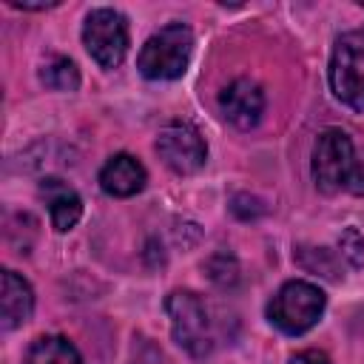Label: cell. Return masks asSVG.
<instances>
[{
    "label": "cell",
    "mask_w": 364,
    "mask_h": 364,
    "mask_svg": "<svg viewBox=\"0 0 364 364\" xmlns=\"http://www.w3.org/2000/svg\"><path fill=\"white\" fill-rule=\"evenodd\" d=\"M0 304H3V330L20 327L23 321L31 318V310H34V290H31V284L20 273H14V270H3Z\"/></svg>",
    "instance_id": "11"
},
{
    "label": "cell",
    "mask_w": 364,
    "mask_h": 364,
    "mask_svg": "<svg viewBox=\"0 0 364 364\" xmlns=\"http://www.w3.org/2000/svg\"><path fill=\"white\" fill-rule=\"evenodd\" d=\"M82 43L102 68H117L128 54V23L117 9H94L82 23Z\"/></svg>",
    "instance_id": "6"
},
{
    "label": "cell",
    "mask_w": 364,
    "mask_h": 364,
    "mask_svg": "<svg viewBox=\"0 0 364 364\" xmlns=\"http://www.w3.org/2000/svg\"><path fill=\"white\" fill-rule=\"evenodd\" d=\"M145 179H148V173H145L142 162L131 154H114L100 171V188L117 199L139 193L145 188Z\"/></svg>",
    "instance_id": "9"
},
{
    "label": "cell",
    "mask_w": 364,
    "mask_h": 364,
    "mask_svg": "<svg viewBox=\"0 0 364 364\" xmlns=\"http://www.w3.org/2000/svg\"><path fill=\"white\" fill-rule=\"evenodd\" d=\"M26 364H82V358L68 338L40 336L26 350Z\"/></svg>",
    "instance_id": "12"
},
{
    "label": "cell",
    "mask_w": 364,
    "mask_h": 364,
    "mask_svg": "<svg viewBox=\"0 0 364 364\" xmlns=\"http://www.w3.org/2000/svg\"><path fill=\"white\" fill-rule=\"evenodd\" d=\"M313 179L324 193L364 196V162L341 128H324L313 145Z\"/></svg>",
    "instance_id": "1"
},
{
    "label": "cell",
    "mask_w": 364,
    "mask_h": 364,
    "mask_svg": "<svg viewBox=\"0 0 364 364\" xmlns=\"http://www.w3.org/2000/svg\"><path fill=\"white\" fill-rule=\"evenodd\" d=\"M324 304H327V296L321 293L318 284L293 279V282H284L276 290V296L270 299L267 318L276 330H282L287 336H301L318 324Z\"/></svg>",
    "instance_id": "3"
},
{
    "label": "cell",
    "mask_w": 364,
    "mask_h": 364,
    "mask_svg": "<svg viewBox=\"0 0 364 364\" xmlns=\"http://www.w3.org/2000/svg\"><path fill=\"white\" fill-rule=\"evenodd\" d=\"M40 193L46 196V205H48V216H51V228L54 230L65 233V230H71L80 222V216H82V199L77 196L74 188H68L60 179H43Z\"/></svg>",
    "instance_id": "10"
},
{
    "label": "cell",
    "mask_w": 364,
    "mask_h": 364,
    "mask_svg": "<svg viewBox=\"0 0 364 364\" xmlns=\"http://www.w3.org/2000/svg\"><path fill=\"white\" fill-rule=\"evenodd\" d=\"M338 247H341V256H344L353 267H364V236H361L355 228H347V230L338 236Z\"/></svg>",
    "instance_id": "14"
},
{
    "label": "cell",
    "mask_w": 364,
    "mask_h": 364,
    "mask_svg": "<svg viewBox=\"0 0 364 364\" xmlns=\"http://www.w3.org/2000/svg\"><path fill=\"white\" fill-rule=\"evenodd\" d=\"M40 80L51 91H77L80 88V71L68 57H51L43 65Z\"/></svg>",
    "instance_id": "13"
},
{
    "label": "cell",
    "mask_w": 364,
    "mask_h": 364,
    "mask_svg": "<svg viewBox=\"0 0 364 364\" xmlns=\"http://www.w3.org/2000/svg\"><path fill=\"white\" fill-rule=\"evenodd\" d=\"M330 88L353 111H364V34L347 31L336 40L330 57Z\"/></svg>",
    "instance_id": "5"
},
{
    "label": "cell",
    "mask_w": 364,
    "mask_h": 364,
    "mask_svg": "<svg viewBox=\"0 0 364 364\" xmlns=\"http://www.w3.org/2000/svg\"><path fill=\"white\" fill-rule=\"evenodd\" d=\"M156 154L159 159L173 171V173H196L205 165L208 148L205 139L199 136V131L188 122H171L159 131L156 136Z\"/></svg>",
    "instance_id": "7"
},
{
    "label": "cell",
    "mask_w": 364,
    "mask_h": 364,
    "mask_svg": "<svg viewBox=\"0 0 364 364\" xmlns=\"http://www.w3.org/2000/svg\"><path fill=\"white\" fill-rule=\"evenodd\" d=\"M165 310L171 318V333L173 341L193 358H205L213 350V336H210V321L202 299L191 290H173L165 299Z\"/></svg>",
    "instance_id": "4"
},
{
    "label": "cell",
    "mask_w": 364,
    "mask_h": 364,
    "mask_svg": "<svg viewBox=\"0 0 364 364\" xmlns=\"http://www.w3.org/2000/svg\"><path fill=\"white\" fill-rule=\"evenodd\" d=\"M193 54V31L185 23H168L151 34L136 57V68L145 80H176L185 74Z\"/></svg>",
    "instance_id": "2"
},
{
    "label": "cell",
    "mask_w": 364,
    "mask_h": 364,
    "mask_svg": "<svg viewBox=\"0 0 364 364\" xmlns=\"http://www.w3.org/2000/svg\"><path fill=\"white\" fill-rule=\"evenodd\" d=\"M290 364H330V358L321 350H301L290 358Z\"/></svg>",
    "instance_id": "15"
},
{
    "label": "cell",
    "mask_w": 364,
    "mask_h": 364,
    "mask_svg": "<svg viewBox=\"0 0 364 364\" xmlns=\"http://www.w3.org/2000/svg\"><path fill=\"white\" fill-rule=\"evenodd\" d=\"M219 111L225 114L228 122H233L236 128L247 131L253 128L262 114H264V94L262 88L247 80V77H239L233 80L222 94H219Z\"/></svg>",
    "instance_id": "8"
}]
</instances>
